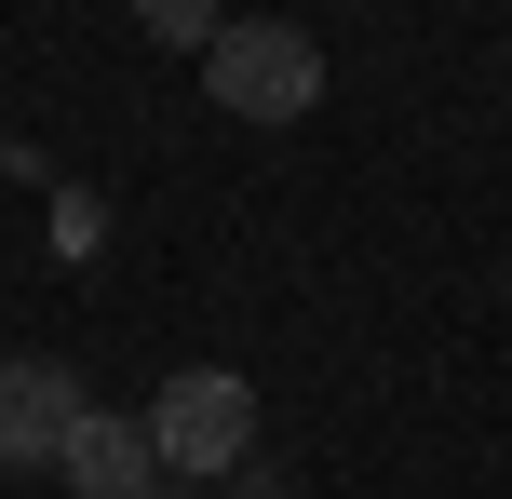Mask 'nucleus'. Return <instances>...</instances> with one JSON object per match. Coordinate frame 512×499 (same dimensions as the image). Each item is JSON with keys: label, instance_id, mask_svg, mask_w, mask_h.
<instances>
[{"label": "nucleus", "instance_id": "f257e3e1", "mask_svg": "<svg viewBox=\"0 0 512 499\" xmlns=\"http://www.w3.org/2000/svg\"><path fill=\"white\" fill-rule=\"evenodd\" d=\"M203 81H216L230 122H310V108H324V41L283 27V14H230L216 54H203Z\"/></svg>", "mask_w": 512, "mask_h": 499}, {"label": "nucleus", "instance_id": "f03ea898", "mask_svg": "<svg viewBox=\"0 0 512 499\" xmlns=\"http://www.w3.org/2000/svg\"><path fill=\"white\" fill-rule=\"evenodd\" d=\"M149 446H162V473H243V459H256V378L176 365L162 405H149Z\"/></svg>", "mask_w": 512, "mask_h": 499}, {"label": "nucleus", "instance_id": "7ed1b4c3", "mask_svg": "<svg viewBox=\"0 0 512 499\" xmlns=\"http://www.w3.org/2000/svg\"><path fill=\"white\" fill-rule=\"evenodd\" d=\"M81 432V378L54 351H0V473H54Z\"/></svg>", "mask_w": 512, "mask_h": 499}, {"label": "nucleus", "instance_id": "20e7f679", "mask_svg": "<svg viewBox=\"0 0 512 499\" xmlns=\"http://www.w3.org/2000/svg\"><path fill=\"white\" fill-rule=\"evenodd\" d=\"M54 486H68V499H149V486H162V446H149V419H108V405H81L68 459H54Z\"/></svg>", "mask_w": 512, "mask_h": 499}, {"label": "nucleus", "instance_id": "39448f33", "mask_svg": "<svg viewBox=\"0 0 512 499\" xmlns=\"http://www.w3.org/2000/svg\"><path fill=\"white\" fill-rule=\"evenodd\" d=\"M135 14H149V41H189V54H216V27H230L216 0H135Z\"/></svg>", "mask_w": 512, "mask_h": 499}, {"label": "nucleus", "instance_id": "423d86ee", "mask_svg": "<svg viewBox=\"0 0 512 499\" xmlns=\"http://www.w3.org/2000/svg\"><path fill=\"white\" fill-rule=\"evenodd\" d=\"M149 499H216V486H149Z\"/></svg>", "mask_w": 512, "mask_h": 499}]
</instances>
